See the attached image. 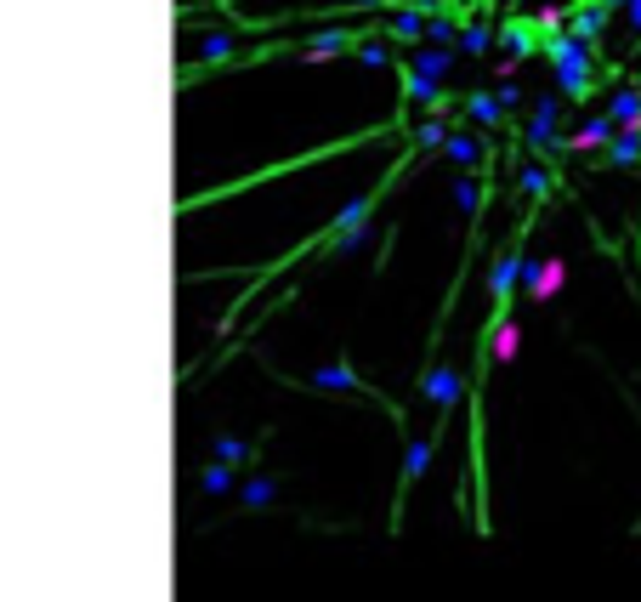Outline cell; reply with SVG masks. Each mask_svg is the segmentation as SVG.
Segmentation results:
<instances>
[{"label": "cell", "instance_id": "obj_6", "mask_svg": "<svg viewBox=\"0 0 641 602\" xmlns=\"http://www.w3.org/2000/svg\"><path fill=\"white\" fill-rule=\"evenodd\" d=\"M613 137V120H590L585 131H579V148H590V142H607Z\"/></svg>", "mask_w": 641, "mask_h": 602}, {"label": "cell", "instance_id": "obj_3", "mask_svg": "<svg viewBox=\"0 0 641 602\" xmlns=\"http://www.w3.org/2000/svg\"><path fill=\"white\" fill-rule=\"evenodd\" d=\"M233 489H239V478H233V466L227 461L199 466V495H233Z\"/></svg>", "mask_w": 641, "mask_h": 602}, {"label": "cell", "instance_id": "obj_2", "mask_svg": "<svg viewBox=\"0 0 641 602\" xmlns=\"http://www.w3.org/2000/svg\"><path fill=\"white\" fill-rule=\"evenodd\" d=\"M307 387H318V392H347V398H369V404L381 398L375 387H364V381L352 375V364H347V358H335V364H318V370L307 375Z\"/></svg>", "mask_w": 641, "mask_h": 602}, {"label": "cell", "instance_id": "obj_1", "mask_svg": "<svg viewBox=\"0 0 641 602\" xmlns=\"http://www.w3.org/2000/svg\"><path fill=\"white\" fill-rule=\"evenodd\" d=\"M568 279V262L562 256H522V279H517V296L522 301H551Z\"/></svg>", "mask_w": 641, "mask_h": 602}, {"label": "cell", "instance_id": "obj_4", "mask_svg": "<svg viewBox=\"0 0 641 602\" xmlns=\"http://www.w3.org/2000/svg\"><path fill=\"white\" fill-rule=\"evenodd\" d=\"M233 495H239L244 506H250V512H261V506H267V500L278 495V483H273V478H250V483H239Z\"/></svg>", "mask_w": 641, "mask_h": 602}, {"label": "cell", "instance_id": "obj_5", "mask_svg": "<svg viewBox=\"0 0 641 602\" xmlns=\"http://www.w3.org/2000/svg\"><path fill=\"white\" fill-rule=\"evenodd\" d=\"M244 455H250V443H239V438H216V443H210V461H227V466H239Z\"/></svg>", "mask_w": 641, "mask_h": 602}]
</instances>
